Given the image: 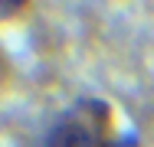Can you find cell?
I'll return each mask as SVG.
<instances>
[{"instance_id":"cell-1","label":"cell","mask_w":154,"mask_h":147,"mask_svg":"<svg viewBox=\"0 0 154 147\" xmlns=\"http://www.w3.org/2000/svg\"><path fill=\"white\" fill-rule=\"evenodd\" d=\"M122 137H112V108L102 98H79L62 111L39 147H118Z\"/></svg>"},{"instance_id":"cell-2","label":"cell","mask_w":154,"mask_h":147,"mask_svg":"<svg viewBox=\"0 0 154 147\" xmlns=\"http://www.w3.org/2000/svg\"><path fill=\"white\" fill-rule=\"evenodd\" d=\"M23 7H26V0H0V23L3 20H13Z\"/></svg>"}]
</instances>
